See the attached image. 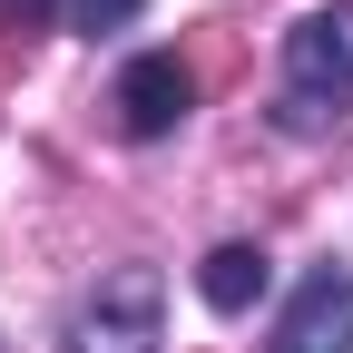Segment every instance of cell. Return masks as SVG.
Instances as JSON below:
<instances>
[{
    "label": "cell",
    "instance_id": "7a4b0ae2",
    "mask_svg": "<svg viewBox=\"0 0 353 353\" xmlns=\"http://www.w3.org/2000/svg\"><path fill=\"white\" fill-rule=\"evenodd\" d=\"M69 353H167V275L157 265H118L79 294Z\"/></svg>",
    "mask_w": 353,
    "mask_h": 353
},
{
    "label": "cell",
    "instance_id": "3957f363",
    "mask_svg": "<svg viewBox=\"0 0 353 353\" xmlns=\"http://www.w3.org/2000/svg\"><path fill=\"white\" fill-rule=\"evenodd\" d=\"M196 99H206V79H196V59H187V50H148V59H128V69H118V88H108V108H118L128 138H167V128L187 118Z\"/></svg>",
    "mask_w": 353,
    "mask_h": 353
},
{
    "label": "cell",
    "instance_id": "277c9868",
    "mask_svg": "<svg viewBox=\"0 0 353 353\" xmlns=\"http://www.w3.org/2000/svg\"><path fill=\"white\" fill-rule=\"evenodd\" d=\"M265 353H353V275L343 265H314L294 285V304L275 314V343Z\"/></svg>",
    "mask_w": 353,
    "mask_h": 353
},
{
    "label": "cell",
    "instance_id": "52a82bcc",
    "mask_svg": "<svg viewBox=\"0 0 353 353\" xmlns=\"http://www.w3.org/2000/svg\"><path fill=\"white\" fill-rule=\"evenodd\" d=\"M187 59H196V79H226V69H236V50H226V30H196V39H187Z\"/></svg>",
    "mask_w": 353,
    "mask_h": 353
},
{
    "label": "cell",
    "instance_id": "5b68a950",
    "mask_svg": "<svg viewBox=\"0 0 353 353\" xmlns=\"http://www.w3.org/2000/svg\"><path fill=\"white\" fill-rule=\"evenodd\" d=\"M265 275H275V265H265V245H216V255L196 265V294L216 304V314H245V304L265 294Z\"/></svg>",
    "mask_w": 353,
    "mask_h": 353
},
{
    "label": "cell",
    "instance_id": "8992f818",
    "mask_svg": "<svg viewBox=\"0 0 353 353\" xmlns=\"http://www.w3.org/2000/svg\"><path fill=\"white\" fill-rule=\"evenodd\" d=\"M138 10H148V0H69V30L79 39H108V30H128Z\"/></svg>",
    "mask_w": 353,
    "mask_h": 353
},
{
    "label": "cell",
    "instance_id": "ba28073f",
    "mask_svg": "<svg viewBox=\"0 0 353 353\" xmlns=\"http://www.w3.org/2000/svg\"><path fill=\"white\" fill-rule=\"evenodd\" d=\"M39 20H50V0H0V50H10V39H30Z\"/></svg>",
    "mask_w": 353,
    "mask_h": 353
},
{
    "label": "cell",
    "instance_id": "6da1fadb",
    "mask_svg": "<svg viewBox=\"0 0 353 353\" xmlns=\"http://www.w3.org/2000/svg\"><path fill=\"white\" fill-rule=\"evenodd\" d=\"M343 108H353V0L304 10V20L285 30V99H275V128H285V138H324Z\"/></svg>",
    "mask_w": 353,
    "mask_h": 353
}]
</instances>
